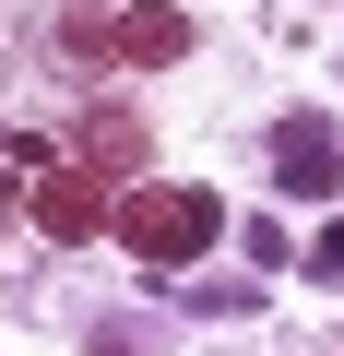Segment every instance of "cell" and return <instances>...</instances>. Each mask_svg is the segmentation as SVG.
<instances>
[{
    "label": "cell",
    "instance_id": "6",
    "mask_svg": "<svg viewBox=\"0 0 344 356\" xmlns=\"http://www.w3.org/2000/svg\"><path fill=\"white\" fill-rule=\"evenodd\" d=\"M297 261H309V273H320V285H344V226H320V238H309V250H297Z\"/></svg>",
    "mask_w": 344,
    "mask_h": 356
},
{
    "label": "cell",
    "instance_id": "3",
    "mask_svg": "<svg viewBox=\"0 0 344 356\" xmlns=\"http://www.w3.org/2000/svg\"><path fill=\"white\" fill-rule=\"evenodd\" d=\"M273 178H285V202H332V178H344V143L297 107V119H273Z\"/></svg>",
    "mask_w": 344,
    "mask_h": 356
},
{
    "label": "cell",
    "instance_id": "5",
    "mask_svg": "<svg viewBox=\"0 0 344 356\" xmlns=\"http://www.w3.org/2000/svg\"><path fill=\"white\" fill-rule=\"evenodd\" d=\"M83 154H95L107 178H119V166H142V119H95V131H83Z\"/></svg>",
    "mask_w": 344,
    "mask_h": 356
},
{
    "label": "cell",
    "instance_id": "1",
    "mask_svg": "<svg viewBox=\"0 0 344 356\" xmlns=\"http://www.w3.org/2000/svg\"><path fill=\"white\" fill-rule=\"evenodd\" d=\"M119 238H131V261H154V273H190V261L226 238V202L202 191V178H142V191L119 202Z\"/></svg>",
    "mask_w": 344,
    "mask_h": 356
},
{
    "label": "cell",
    "instance_id": "4",
    "mask_svg": "<svg viewBox=\"0 0 344 356\" xmlns=\"http://www.w3.org/2000/svg\"><path fill=\"white\" fill-rule=\"evenodd\" d=\"M24 214H36L48 238H95V226H119V214H107V191H95V178H60V166L36 178V202H24Z\"/></svg>",
    "mask_w": 344,
    "mask_h": 356
},
{
    "label": "cell",
    "instance_id": "2",
    "mask_svg": "<svg viewBox=\"0 0 344 356\" xmlns=\"http://www.w3.org/2000/svg\"><path fill=\"white\" fill-rule=\"evenodd\" d=\"M60 36L83 60H179L190 48V13H72Z\"/></svg>",
    "mask_w": 344,
    "mask_h": 356
}]
</instances>
